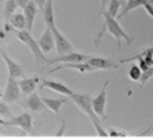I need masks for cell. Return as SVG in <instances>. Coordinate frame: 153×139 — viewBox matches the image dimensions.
I'll use <instances>...</instances> for the list:
<instances>
[{
  "mask_svg": "<svg viewBox=\"0 0 153 139\" xmlns=\"http://www.w3.org/2000/svg\"><path fill=\"white\" fill-rule=\"evenodd\" d=\"M20 100V88H19V80L10 78L7 80V86L3 92V101L5 104H15Z\"/></svg>",
  "mask_w": 153,
  "mask_h": 139,
  "instance_id": "cell-5",
  "label": "cell"
},
{
  "mask_svg": "<svg viewBox=\"0 0 153 139\" xmlns=\"http://www.w3.org/2000/svg\"><path fill=\"white\" fill-rule=\"evenodd\" d=\"M141 74H143V70L140 69L138 65H133V66L129 69V78L132 81H140Z\"/></svg>",
  "mask_w": 153,
  "mask_h": 139,
  "instance_id": "cell-23",
  "label": "cell"
},
{
  "mask_svg": "<svg viewBox=\"0 0 153 139\" xmlns=\"http://www.w3.org/2000/svg\"><path fill=\"white\" fill-rule=\"evenodd\" d=\"M120 2H121V4H122V5H125V3H126V0H120Z\"/></svg>",
  "mask_w": 153,
  "mask_h": 139,
  "instance_id": "cell-35",
  "label": "cell"
},
{
  "mask_svg": "<svg viewBox=\"0 0 153 139\" xmlns=\"http://www.w3.org/2000/svg\"><path fill=\"white\" fill-rule=\"evenodd\" d=\"M40 84V77H24L19 80V88L20 92L26 96H30L31 93H34L36 86Z\"/></svg>",
  "mask_w": 153,
  "mask_h": 139,
  "instance_id": "cell-14",
  "label": "cell"
},
{
  "mask_svg": "<svg viewBox=\"0 0 153 139\" xmlns=\"http://www.w3.org/2000/svg\"><path fill=\"white\" fill-rule=\"evenodd\" d=\"M111 0H101V11H100V14L102 15L103 12L106 11V8H108V5H109V3H110Z\"/></svg>",
  "mask_w": 153,
  "mask_h": 139,
  "instance_id": "cell-27",
  "label": "cell"
},
{
  "mask_svg": "<svg viewBox=\"0 0 153 139\" xmlns=\"http://www.w3.org/2000/svg\"><path fill=\"white\" fill-rule=\"evenodd\" d=\"M87 64L91 65L95 70H113L120 66V64L114 59L102 58V57H90Z\"/></svg>",
  "mask_w": 153,
  "mask_h": 139,
  "instance_id": "cell-11",
  "label": "cell"
},
{
  "mask_svg": "<svg viewBox=\"0 0 153 139\" xmlns=\"http://www.w3.org/2000/svg\"><path fill=\"white\" fill-rule=\"evenodd\" d=\"M5 122L7 120H4L3 118H0V126H5Z\"/></svg>",
  "mask_w": 153,
  "mask_h": 139,
  "instance_id": "cell-34",
  "label": "cell"
},
{
  "mask_svg": "<svg viewBox=\"0 0 153 139\" xmlns=\"http://www.w3.org/2000/svg\"><path fill=\"white\" fill-rule=\"evenodd\" d=\"M140 135H144V137H148V135H153V124L151 127H149L148 130H145V131L140 132Z\"/></svg>",
  "mask_w": 153,
  "mask_h": 139,
  "instance_id": "cell-32",
  "label": "cell"
},
{
  "mask_svg": "<svg viewBox=\"0 0 153 139\" xmlns=\"http://www.w3.org/2000/svg\"><path fill=\"white\" fill-rule=\"evenodd\" d=\"M18 8V4H16V0H7L4 4V23H10L11 16L15 14V10Z\"/></svg>",
  "mask_w": 153,
  "mask_h": 139,
  "instance_id": "cell-21",
  "label": "cell"
},
{
  "mask_svg": "<svg viewBox=\"0 0 153 139\" xmlns=\"http://www.w3.org/2000/svg\"><path fill=\"white\" fill-rule=\"evenodd\" d=\"M38 5L35 4L34 0H30L28 4L23 8V15L26 18V23H27V31L31 32L32 31V27H34V20L36 18V14H38Z\"/></svg>",
  "mask_w": 153,
  "mask_h": 139,
  "instance_id": "cell-15",
  "label": "cell"
},
{
  "mask_svg": "<svg viewBox=\"0 0 153 139\" xmlns=\"http://www.w3.org/2000/svg\"><path fill=\"white\" fill-rule=\"evenodd\" d=\"M108 85L109 81H105L101 88L100 93L93 99V110H94L95 115L101 119H106V101H108Z\"/></svg>",
  "mask_w": 153,
  "mask_h": 139,
  "instance_id": "cell-4",
  "label": "cell"
},
{
  "mask_svg": "<svg viewBox=\"0 0 153 139\" xmlns=\"http://www.w3.org/2000/svg\"><path fill=\"white\" fill-rule=\"evenodd\" d=\"M5 35H7V32L4 31V29H0V45L5 41Z\"/></svg>",
  "mask_w": 153,
  "mask_h": 139,
  "instance_id": "cell-33",
  "label": "cell"
},
{
  "mask_svg": "<svg viewBox=\"0 0 153 139\" xmlns=\"http://www.w3.org/2000/svg\"><path fill=\"white\" fill-rule=\"evenodd\" d=\"M30 0H16V4H18V8H22L23 10L27 4H28Z\"/></svg>",
  "mask_w": 153,
  "mask_h": 139,
  "instance_id": "cell-30",
  "label": "cell"
},
{
  "mask_svg": "<svg viewBox=\"0 0 153 139\" xmlns=\"http://www.w3.org/2000/svg\"><path fill=\"white\" fill-rule=\"evenodd\" d=\"M5 126H11V127H19L24 134H31L32 131V118L30 113L23 112L18 116H13L10 120L5 122Z\"/></svg>",
  "mask_w": 153,
  "mask_h": 139,
  "instance_id": "cell-8",
  "label": "cell"
},
{
  "mask_svg": "<svg viewBox=\"0 0 153 139\" xmlns=\"http://www.w3.org/2000/svg\"><path fill=\"white\" fill-rule=\"evenodd\" d=\"M102 16H103V23L106 24V29H108V32H109V34H111L114 38H116L117 49H121V41L122 39L126 42L128 46L132 45L133 39L124 31V29L121 27V24L118 23V20H117L116 18H111L108 12H103Z\"/></svg>",
  "mask_w": 153,
  "mask_h": 139,
  "instance_id": "cell-3",
  "label": "cell"
},
{
  "mask_svg": "<svg viewBox=\"0 0 153 139\" xmlns=\"http://www.w3.org/2000/svg\"><path fill=\"white\" fill-rule=\"evenodd\" d=\"M0 97H3V95H1V92H0Z\"/></svg>",
  "mask_w": 153,
  "mask_h": 139,
  "instance_id": "cell-36",
  "label": "cell"
},
{
  "mask_svg": "<svg viewBox=\"0 0 153 139\" xmlns=\"http://www.w3.org/2000/svg\"><path fill=\"white\" fill-rule=\"evenodd\" d=\"M121 2L120 0H111L110 3H109V5H108V8H106V11L105 12H108L109 15L111 16V18H118V11H120V8H121Z\"/></svg>",
  "mask_w": 153,
  "mask_h": 139,
  "instance_id": "cell-22",
  "label": "cell"
},
{
  "mask_svg": "<svg viewBox=\"0 0 153 139\" xmlns=\"http://www.w3.org/2000/svg\"><path fill=\"white\" fill-rule=\"evenodd\" d=\"M0 115L1 116H10L11 112H10V108L7 107L5 103H0Z\"/></svg>",
  "mask_w": 153,
  "mask_h": 139,
  "instance_id": "cell-25",
  "label": "cell"
},
{
  "mask_svg": "<svg viewBox=\"0 0 153 139\" xmlns=\"http://www.w3.org/2000/svg\"><path fill=\"white\" fill-rule=\"evenodd\" d=\"M152 77H153V66H152V68H149V69H148V70H145V72H143L140 81H138V83H140V86H141V88H143V86L145 85V84L148 83V81L151 80Z\"/></svg>",
  "mask_w": 153,
  "mask_h": 139,
  "instance_id": "cell-24",
  "label": "cell"
},
{
  "mask_svg": "<svg viewBox=\"0 0 153 139\" xmlns=\"http://www.w3.org/2000/svg\"><path fill=\"white\" fill-rule=\"evenodd\" d=\"M40 88H47L50 91H54L59 95L63 96H71L74 95V91L70 89L66 84L59 83V81H54V80H47V78H40Z\"/></svg>",
  "mask_w": 153,
  "mask_h": 139,
  "instance_id": "cell-9",
  "label": "cell"
},
{
  "mask_svg": "<svg viewBox=\"0 0 153 139\" xmlns=\"http://www.w3.org/2000/svg\"><path fill=\"white\" fill-rule=\"evenodd\" d=\"M10 24L13 27V30H26L27 29L26 18H24V15L20 12H15L11 16Z\"/></svg>",
  "mask_w": 153,
  "mask_h": 139,
  "instance_id": "cell-20",
  "label": "cell"
},
{
  "mask_svg": "<svg viewBox=\"0 0 153 139\" xmlns=\"http://www.w3.org/2000/svg\"><path fill=\"white\" fill-rule=\"evenodd\" d=\"M65 130H66V122L62 119V120H61V127H59V130L56 131L55 135H56V137H62V135H63V132H65Z\"/></svg>",
  "mask_w": 153,
  "mask_h": 139,
  "instance_id": "cell-26",
  "label": "cell"
},
{
  "mask_svg": "<svg viewBox=\"0 0 153 139\" xmlns=\"http://www.w3.org/2000/svg\"><path fill=\"white\" fill-rule=\"evenodd\" d=\"M146 2H148V0H126V3H125V5H124V10H122L121 14H118V18L117 19H121V18H124V16H126L130 11L136 10V8L144 7V4H145Z\"/></svg>",
  "mask_w": 153,
  "mask_h": 139,
  "instance_id": "cell-19",
  "label": "cell"
},
{
  "mask_svg": "<svg viewBox=\"0 0 153 139\" xmlns=\"http://www.w3.org/2000/svg\"><path fill=\"white\" fill-rule=\"evenodd\" d=\"M70 100H73V101H74V104L85 113V115L89 116L90 122H91L93 126L95 127L97 134L100 135V137H108L109 134L102 128V126L100 124V118L95 115L94 110H93L91 93H75V92H74V95H71V96H70Z\"/></svg>",
  "mask_w": 153,
  "mask_h": 139,
  "instance_id": "cell-1",
  "label": "cell"
},
{
  "mask_svg": "<svg viewBox=\"0 0 153 139\" xmlns=\"http://www.w3.org/2000/svg\"><path fill=\"white\" fill-rule=\"evenodd\" d=\"M50 29H51V32H53V35H54V39H55V50H56V54H58V56L70 53V51H74V47H73V45L70 43V41L59 31L56 24L50 26Z\"/></svg>",
  "mask_w": 153,
  "mask_h": 139,
  "instance_id": "cell-6",
  "label": "cell"
},
{
  "mask_svg": "<svg viewBox=\"0 0 153 139\" xmlns=\"http://www.w3.org/2000/svg\"><path fill=\"white\" fill-rule=\"evenodd\" d=\"M144 8H145V10H146V12H148L149 15H151L152 18H153V5L151 4V3H149V2H146L145 4H144Z\"/></svg>",
  "mask_w": 153,
  "mask_h": 139,
  "instance_id": "cell-29",
  "label": "cell"
},
{
  "mask_svg": "<svg viewBox=\"0 0 153 139\" xmlns=\"http://www.w3.org/2000/svg\"><path fill=\"white\" fill-rule=\"evenodd\" d=\"M34 2H35V4L38 5V8H39L40 11H42V10H43V7L46 5V3H47V0H34Z\"/></svg>",
  "mask_w": 153,
  "mask_h": 139,
  "instance_id": "cell-31",
  "label": "cell"
},
{
  "mask_svg": "<svg viewBox=\"0 0 153 139\" xmlns=\"http://www.w3.org/2000/svg\"><path fill=\"white\" fill-rule=\"evenodd\" d=\"M108 134L110 135V137H125V135H126V134H125V132H120V131H116V130H114V128H111L110 131L108 132Z\"/></svg>",
  "mask_w": 153,
  "mask_h": 139,
  "instance_id": "cell-28",
  "label": "cell"
},
{
  "mask_svg": "<svg viewBox=\"0 0 153 139\" xmlns=\"http://www.w3.org/2000/svg\"><path fill=\"white\" fill-rule=\"evenodd\" d=\"M63 69H73V70H76V72L79 73H91V72H95V69L91 66V65H89L87 62H79V64H61L58 65L56 68H53V69L50 70V74H53V73L55 72H59V70H63Z\"/></svg>",
  "mask_w": 153,
  "mask_h": 139,
  "instance_id": "cell-13",
  "label": "cell"
},
{
  "mask_svg": "<svg viewBox=\"0 0 153 139\" xmlns=\"http://www.w3.org/2000/svg\"><path fill=\"white\" fill-rule=\"evenodd\" d=\"M16 38L20 41L23 45H26L30 49V51L32 53V57L35 59V64H36V69L40 70L42 65H50V59L46 57V54L42 51V49L38 45V41L34 39L32 34L27 30H16L15 31Z\"/></svg>",
  "mask_w": 153,
  "mask_h": 139,
  "instance_id": "cell-2",
  "label": "cell"
},
{
  "mask_svg": "<svg viewBox=\"0 0 153 139\" xmlns=\"http://www.w3.org/2000/svg\"><path fill=\"white\" fill-rule=\"evenodd\" d=\"M26 104L32 112H43L45 110H47L45 103H43V100H42V97H40L39 95H36L35 92L31 93L30 96H27Z\"/></svg>",
  "mask_w": 153,
  "mask_h": 139,
  "instance_id": "cell-16",
  "label": "cell"
},
{
  "mask_svg": "<svg viewBox=\"0 0 153 139\" xmlns=\"http://www.w3.org/2000/svg\"><path fill=\"white\" fill-rule=\"evenodd\" d=\"M152 50H153V46H152Z\"/></svg>",
  "mask_w": 153,
  "mask_h": 139,
  "instance_id": "cell-37",
  "label": "cell"
},
{
  "mask_svg": "<svg viewBox=\"0 0 153 139\" xmlns=\"http://www.w3.org/2000/svg\"><path fill=\"white\" fill-rule=\"evenodd\" d=\"M1 58L4 59L5 65L8 68V77L10 78H15V80H20L24 78V68L20 64H18L16 61H13L11 57H8L5 53H1Z\"/></svg>",
  "mask_w": 153,
  "mask_h": 139,
  "instance_id": "cell-10",
  "label": "cell"
},
{
  "mask_svg": "<svg viewBox=\"0 0 153 139\" xmlns=\"http://www.w3.org/2000/svg\"><path fill=\"white\" fill-rule=\"evenodd\" d=\"M38 45H39V47L42 49V51L45 54H48L55 50V39H54V35L51 32L50 27H46L45 29V32L38 39Z\"/></svg>",
  "mask_w": 153,
  "mask_h": 139,
  "instance_id": "cell-12",
  "label": "cell"
},
{
  "mask_svg": "<svg viewBox=\"0 0 153 139\" xmlns=\"http://www.w3.org/2000/svg\"><path fill=\"white\" fill-rule=\"evenodd\" d=\"M43 20H45L46 27H50L55 24V15H54V0H47L46 5L42 10Z\"/></svg>",
  "mask_w": 153,
  "mask_h": 139,
  "instance_id": "cell-17",
  "label": "cell"
},
{
  "mask_svg": "<svg viewBox=\"0 0 153 139\" xmlns=\"http://www.w3.org/2000/svg\"><path fill=\"white\" fill-rule=\"evenodd\" d=\"M42 100H43V103H45L46 108L53 111V112L56 113V115L61 112L63 104H66V101H67L66 99H53V97H46V96L42 97Z\"/></svg>",
  "mask_w": 153,
  "mask_h": 139,
  "instance_id": "cell-18",
  "label": "cell"
},
{
  "mask_svg": "<svg viewBox=\"0 0 153 139\" xmlns=\"http://www.w3.org/2000/svg\"><path fill=\"white\" fill-rule=\"evenodd\" d=\"M90 59V56L78 51H70L66 54L56 56L55 58L50 59V65L54 64H79V62H87Z\"/></svg>",
  "mask_w": 153,
  "mask_h": 139,
  "instance_id": "cell-7",
  "label": "cell"
}]
</instances>
